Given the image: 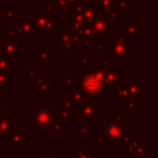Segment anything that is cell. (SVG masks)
Listing matches in <instances>:
<instances>
[{"label": "cell", "mask_w": 158, "mask_h": 158, "mask_svg": "<svg viewBox=\"0 0 158 158\" xmlns=\"http://www.w3.org/2000/svg\"><path fill=\"white\" fill-rule=\"evenodd\" d=\"M58 118V114L51 109V105H42L30 117L31 125L35 130H49Z\"/></svg>", "instance_id": "cell-1"}, {"label": "cell", "mask_w": 158, "mask_h": 158, "mask_svg": "<svg viewBox=\"0 0 158 158\" xmlns=\"http://www.w3.org/2000/svg\"><path fill=\"white\" fill-rule=\"evenodd\" d=\"M102 77H104V72L100 69L89 72L81 80L80 89L83 90V94H85L88 96L100 95L104 89Z\"/></svg>", "instance_id": "cell-2"}, {"label": "cell", "mask_w": 158, "mask_h": 158, "mask_svg": "<svg viewBox=\"0 0 158 158\" xmlns=\"http://www.w3.org/2000/svg\"><path fill=\"white\" fill-rule=\"evenodd\" d=\"M104 126V133L102 136L105 137L104 139L106 141H111V142H117V141H122L126 136L127 132V127H123L120 122H114V121H104L102 122Z\"/></svg>", "instance_id": "cell-3"}, {"label": "cell", "mask_w": 158, "mask_h": 158, "mask_svg": "<svg viewBox=\"0 0 158 158\" xmlns=\"http://www.w3.org/2000/svg\"><path fill=\"white\" fill-rule=\"evenodd\" d=\"M32 26L35 28V32L40 33H51V31L54 28L56 21L44 12L41 14H32Z\"/></svg>", "instance_id": "cell-4"}, {"label": "cell", "mask_w": 158, "mask_h": 158, "mask_svg": "<svg viewBox=\"0 0 158 158\" xmlns=\"http://www.w3.org/2000/svg\"><path fill=\"white\" fill-rule=\"evenodd\" d=\"M111 53H112V57L116 59H120V60L125 59L130 54V43L123 42L122 38H115L111 46Z\"/></svg>", "instance_id": "cell-5"}, {"label": "cell", "mask_w": 158, "mask_h": 158, "mask_svg": "<svg viewBox=\"0 0 158 158\" xmlns=\"http://www.w3.org/2000/svg\"><path fill=\"white\" fill-rule=\"evenodd\" d=\"M79 115L81 117V120H94L98 115V104L93 100V101H85L80 104V109H79Z\"/></svg>", "instance_id": "cell-6"}, {"label": "cell", "mask_w": 158, "mask_h": 158, "mask_svg": "<svg viewBox=\"0 0 158 158\" xmlns=\"http://www.w3.org/2000/svg\"><path fill=\"white\" fill-rule=\"evenodd\" d=\"M93 27L96 31V33H100V35H107V33H111V31H112L111 22L106 17L95 16V21L93 22Z\"/></svg>", "instance_id": "cell-7"}, {"label": "cell", "mask_w": 158, "mask_h": 158, "mask_svg": "<svg viewBox=\"0 0 158 158\" xmlns=\"http://www.w3.org/2000/svg\"><path fill=\"white\" fill-rule=\"evenodd\" d=\"M21 43H15V42H5L2 40L1 42V48L4 51V53L7 57H22V52H21Z\"/></svg>", "instance_id": "cell-8"}, {"label": "cell", "mask_w": 158, "mask_h": 158, "mask_svg": "<svg viewBox=\"0 0 158 158\" xmlns=\"http://www.w3.org/2000/svg\"><path fill=\"white\" fill-rule=\"evenodd\" d=\"M16 126V121H12L11 117L6 116V117H2L0 120V137L2 139L4 135H11L12 132V128H15Z\"/></svg>", "instance_id": "cell-9"}, {"label": "cell", "mask_w": 158, "mask_h": 158, "mask_svg": "<svg viewBox=\"0 0 158 158\" xmlns=\"http://www.w3.org/2000/svg\"><path fill=\"white\" fill-rule=\"evenodd\" d=\"M17 28H19V33L21 35H30V33H35V28L32 26V23L27 20H21L19 21V25H17Z\"/></svg>", "instance_id": "cell-10"}, {"label": "cell", "mask_w": 158, "mask_h": 158, "mask_svg": "<svg viewBox=\"0 0 158 158\" xmlns=\"http://www.w3.org/2000/svg\"><path fill=\"white\" fill-rule=\"evenodd\" d=\"M10 136H11L12 146H14L15 143H19V144H17V147H21V146H22V143H23V142H26V137H23L21 132H11V135H10Z\"/></svg>", "instance_id": "cell-11"}, {"label": "cell", "mask_w": 158, "mask_h": 158, "mask_svg": "<svg viewBox=\"0 0 158 158\" xmlns=\"http://www.w3.org/2000/svg\"><path fill=\"white\" fill-rule=\"evenodd\" d=\"M11 83V75L9 74V69L0 70V85H9Z\"/></svg>", "instance_id": "cell-12"}, {"label": "cell", "mask_w": 158, "mask_h": 158, "mask_svg": "<svg viewBox=\"0 0 158 158\" xmlns=\"http://www.w3.org/2000/svg\"><path fill=\"white\" fill-rule=\"evenodd\" d=\"M75 158H90V149H75Z\"/></svg>", "instance_id": "cell-13"}, {"label": "cell", "mask_w": 158, "mask_h": 158, "mask_svg": "<svg viewBox=\"0 0 158 158\" xmlns=\"http://www.w3.org/2000/svg\"><path fill=\"white\" fill-rule=\"evenodd\" d=\"M98 1H99V5H101V7L107 11L112 7V0H98Z\"/></svg>", "instance_id": "cell-14"}, {"label": "cell", "mask_w": 158, "mask_h": 158, "mask_svg": "<svg viewBox=\"0 0 158 158\" xmlns=\"http://www.w3.org/2000/svg\"><path fill=\"white\" fill-rule=\"evenodd\" d=\"M4 112H5V101L2 100L0 102V115H4Z\"/></svg>", "instance_id": "cell-15"}, {"label": "cell", "mask_w": 158, "mask_h": 158, "mask_svg": "<svg viewBox=\"0 0 158 158\" xmlns=\"http://www.w3.org/2000/svg\"><path fill=\"white\" fill-rule=\"evenodd\" d=\"M40 158H56L54 156H49V154H44V156H41Z\"/></svg>", "instance_id": "cell-16"}, {"label": "cell", "mask_w": 158, "mask_h": 158, "mask_svg": "<svg viewBox=\"0 0 158 158\" xmlns=\"http://www.w3.org/2000/svg\"><path fill=\"white\" fill-rule=\"evenodd\" d=\"M63 158H75V156L73 154V156H64Z\"/></svg>", "instance_id": "cell-17"}]
</instances>
